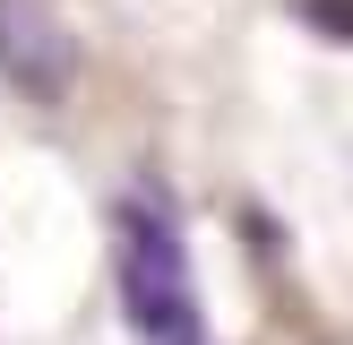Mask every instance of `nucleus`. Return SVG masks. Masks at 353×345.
I'll return each instance as SVG.
<instances>
[{
    "mask_svg": "<svg viewBox=\"0 0 353 345\" xmlns=\"http://www.w3.org/2000/svg\"><path fill=\"white\" fill-rule=\"evenodd\" d=\"M112 276H121V310H130L138 345H207V310H199V276H190L181 207H172L155 181L121 190V207H112Z\"/></svg>",
    "mask_w": 353,
    "mask_h": 345,
    "instance_id": "f257e3e1",
    "label": "nucleus"
},
{
    "mask_svg": "<svg viewBox=\"0 0 353 345\" xmlns=\"http://www.w3.org/2000/svg\"><path fill=\"white\" fill-rule=\"evenodd\" d=\"M0 78H9V95L26 103H69V86H78V34H69V17L52 9V0H0Z\"/></svg>",
    "mask_w": 353,
    "mask_h": 345,
    "instance_id": "f03ea898",
    "label": "nucleus"
},
{
    "mask_svg": "<svg viewBox=\"0 0 353 345\" xmlns=\"http://www.w3.org/2000/svg\"><path fill=\"white\" fill-rule=\"evenodd\" d=\"M293 17L310 34H327V43H353V0H293Z\"/></svg>",
    "mask_w": 353,
    "mask_h": 345,
    "instance_id": "7ed1b4c3",
    "label": "nucleus"
}]
</instances>
